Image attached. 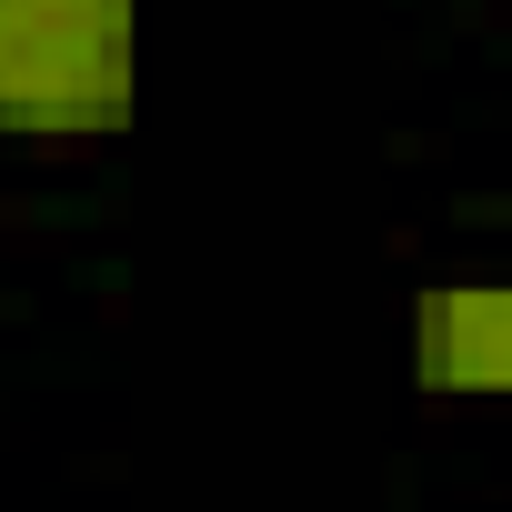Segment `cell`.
<instances>
[{
	"label": "cell",
	"mask_w": 512,
	"mask_h": 512,
	"mask_svg": "<svg viewBox=\"0 0 512 512\" xmlns=\"http://www.w3.org/2000/svg\"><path fill=\"white\" fill-rule=\"evenodd\" d=\"M141 111V0H0V131L111 141Z\"/></svg>",
	"instance_id": "1"
},
{
	"label": "cell",
	"mask_w": 512,
	"mask_h": 512,
	"mask_svg": "<svg viewBox=\"0 0 512 512\" xmlns=\"http://www.w3.org/2000/svg\"><path fill=\"white\" fill-rule=\"evenodd\" d=\"M402 362L432 402H512V272L422 282L402 312Z\"/></svg>",
	"instance_id": "2"
},
{
	"label": "cell",
	"mask_w": 512,
	"mask_h": 512,
	"mask_svg": "<svg viewBox=\"0 0 512 512\" xmlns=\"http://www.w3.org/2000/svg\"><path fill=\"white\" fill-rule=\"evenodd\" d=\"M442 512H512V492H472V502H442Z\"/></svg>",
	"instance_id": "3"
}]
</instances>
